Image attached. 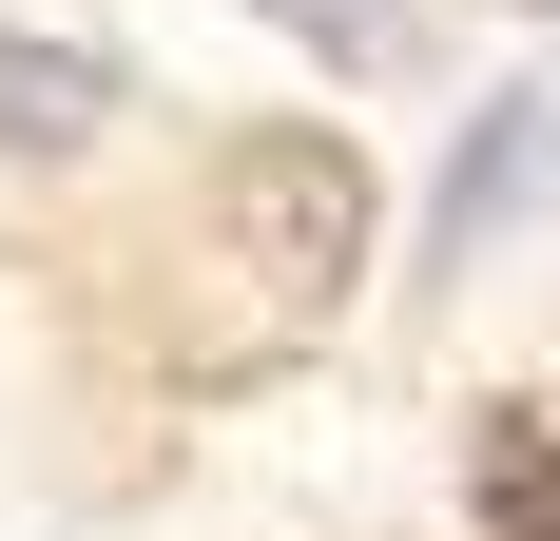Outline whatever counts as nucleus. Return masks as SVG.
<instances>
[{"mask_svg":"<svg viewBox=\"0 0 560 541\" xmlns=\"http://www.w3.org/2000/svg\"><path fill=\"white\" fill-rule=\"evenodd\" d=\"M368 214H387V194H368V156H348L329 116H271V136H232V252L271 270L290 310H329L348 270H368Z\"/></svg>","mask_w":560,"mask_h":541,"instance_id":"obj_1","label":"nucleus"},{"mask_svg":"<svg viewBox=\"0 0 560 541\" xmlns=\"http://www.w3.org/2000/svg\"><path fill=\"white\" fill-rule=\"evenodd\" d=\"M97 116H116V78L78 39H0V156H78Z\"/></svg>","mask_w":560,"mask_h":541,"instance_id":"obj_2","label":"nucleus"},{"mask_svg":"<svg viewBox=\"0 0 560 541\" xmlns=\"http://www.w3.org/2000/svg\"><path fill=\"white\" fill-rule=\"evenodd\" d=\"M464 503H483V541H560V445H541V406H503V426H483Z\"/></svg>","mask_w":560,"mask_h":541,"instance_id":"obj_3","label":"nucleus"},{"mask_svg":"<svg viewBox=\"0 0 560 541\" xmlns=\"http://www.w3.org/2000/svg\"><path fill=\"white\" fill-rule=\"evenodd\" d=\"M522 174H541V116H483V136H464V194H445V252H464V232H483V214H503V194H522Z\"/></svg>","mask_w":560,"mask_h":541,"instance_id":"obj_4","label":"nucleus"},{"mask_svg":"<svg viewBox=\"0 0 560 541\" xmlns=\"http://www.w3.org/2000/svg\"><path fill=\"white\" fill-rule=\"evenodd\" d=\"M252 20H290L310 58H387L406 39V0H252Z\"/></svg>","mask_w":560,"mask_h":541,"instance_id":"obj_5","label":"nucleus"}]
</instances>
